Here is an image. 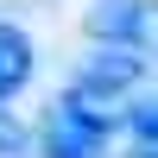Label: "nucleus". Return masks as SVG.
<instances>
[{"label": "nucleus", "mask_w": 158, "mask_h": 158, "mask_svg": "<svg viewBox=\"0 0 158 158\" xmlns=\"http://www.w3.org/2000/svg\"><path fill=\"white\" fill-rule=\"evenodd\" d=\"M19 152H25V127L0 114V158H19Z\"/></svg>", "instance_id": "6"}, {"label": "nucleus", "mask_w": 158, "mask_h": 158, "mask_svg": "<svg viewBox=\"0 0 158 158\" xmlns=\"http://www.w3.org/2000/svg\"><path fill=\"white\" fill-rule=\"evenodd\" d=\"M101 152H108V120L57 101V114L44 127V158H101Z\"/></svg>", "instance_id": "3"}, {"label": "nucleus", "mask_w": 158, "mask_h": 158, "mask_svg": "<svg viewBox=\"0 0 158 158\" xmlns=\"http://www.w3.org/2000/svg\"><path fill=\"white\" fill-rule=\"evenodd\" d=\"M127 127H133L139 146H158V101H146V108H127Z\"/></svg>", "instance_id": "5"}, {"label": "nucleus", "mask_w": 158, "mask_h": 158, "mask_svg": "<svg viewBox=\"0 0 158 158\" xmlns=\"http://www.w3.org/2000/svg\"><path fill=\"white\" fill-rule=\"evenodd\" d=\"M95 44H127L139 57H158V0H101L89 13Z\"/></svg>", "instance_id": "2"}, {"label": "nucleus", "mask_w": 158, "mask_h": 158, "mask_svg": "<svg viewBox=\"0 0 158 158\" xmlns=\"http://www.w3.org/2000/svg\"><path fill=\"white\" fill-rule=\"evenodd\" d=\"M139 158H158V146H146V152H139Z\"/></svg>", "instance_id": "7"}, {"label": "nucleus", "mask_w": 158, "mask_h": 158, "mask_svg": "<svg viewBox=\"0 0 158 158\" xmlns=\"http://www.w3.org/2000/svg\"><path fill=\"white\" fill-rule=\"evenodd\" d=\"M32 63H38V57H32V38H25L19 25L0 19V101L19 95V89L32 82Z\"/></svg>", "instance_id": "4"}, {"label": "nucleus", "mask_w": 158, "mask_h": 158, "mask_svg": "<svg viewBox=\"0 0 158 158\" xmlns=\"http://www.w3.org/2000/svg\"><path fill=\"white\" fill-rule=\"evenodd\" d=\"M139 76H146V57H139V51H127V44H108L101 57H89L82 70L70 76L63 101L114 127L127 108H133V89H139Z\"/></svg>", "instance_id": "1"}]
</instances>
